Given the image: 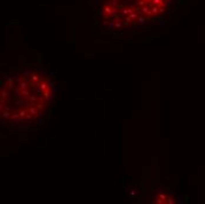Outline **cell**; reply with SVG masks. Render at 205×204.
I'll use <instances>...</instances> for the list:
<instances>
[{"label":"cell","instance_id":"9","mask_svg":"<svg viewBox=\"0 0 205 204\" xmlns=\"http://www.w3.org/2000/svg\"><path fill=\"white\" fill-rule=\"evenodd\" d=\"M166 203H169V204H173V203H174V201H173V198H172V197H170V196H169V197H168V199H166Z\"/></svg>","mask_w":205,"mask_h":204},{"label":"cell","instance_id":"10","mask_svg":"<svg viewBox=\"0 0 205 204\" xmlns=\"http://www.w3.org/2000/svg\"><path fill=\"white\" fill-rule=\"evenodd\" d=\"M120 27H122L120 21H117V23H116V28H120Z\"/></svg>","mask_w":205,"mask_h":204},{"label":"cell","instance_id":"1","mask_svg":"<svg viewBox=\"0 0 205 204\" xmlns=\"http://www.w3.org/2000/svg\"><path fill=\"white\" fill-rule=\"evenodd\" d=\"M11 116H12V110L9 108H6L5 110L1 111V119L3 120H9Z\"/></svg>","mask_w":205,"mask_h":204},{"label":"cell","instance_id":"7","mask_svg":"<svg viewBox=\"0 0 205 204\" xmlns=\"http://www.w3.org/2000/svg\"><path fill=\"white\" fill-rule=\"evenodd\" d=\"M138 19V24H146V18H144V17H139V18H137Z\"/></svg>","mask_w":205,"mask_h":204},{"label":"cell","instance_id":"8","mask_svg":"<svg viewBox=\"0 0 205 204\" xmlns=\"http://www.w3.org/2000/svg\"><path fill=\"white\" fill-rule=\"evenodd\" d=\"M47 82H48V86H50V89H51V90L54 89V83L51 82V80H48V79H47Z\"/></svg>","mask_w":205,"mask_h":204},{"label":"cell","instance_id":"3","mask_svg":"<svg viewBox=\"0 0 205 204\" xmlns=\"http://www.w3.org/2000/svg\"><path fill=\"white\" fill-rule=\"evenodd\" d=\"M43 96H44V99L47 102V103H50L52 99H53V93H52V90H47V91H44L43 92Z\"/></svg>","mask_w":205,"mask_h":204},{"label":"cell","instance_id":"5","mask_svg":"<svg viewBox=\"0 0 205 204\" xmlns=\"http://www.w3.org/2000/svg\"><path fill=\"white\" fill-rule=\"evenodd\" d=\"M5 80H6V83H7V87L12 90L13 86H14V78H12V77H6Z\"/></svg>","mask_w":205,"mask_h":204},{"label":"cell","instance_id":"2","mask_svg":"<svg viewBox=\"0 0 205 204\" xmlns=\"http://www.w3.org/2000/svg\"><path fill=\"white\" fill-rule=\"evenodd\" d=\"M11 96H12V92H11V89H8V87H3L1 89V99H8V98H11Z\"/></svg>","mask_w":205,"mask_h":204},{"label":"cell","instance_id":"6","mask_svg":"<svg viewBox=\"0 0 205 204\" xmlns=\"http://www.w3.org/2000/svg\"><path fill=\"white\" fill-rule=\"evenodd\" d=\"M158 197H159L160 199H163L165 203H166V199H168V197H169V196H168V195H166V193H165L164 191H159V193H158Z\"/></svg>","mask_w":205,"mask_h":204},{"label":"cell","instance_id":"4","mask_svg":"<svg viewBox=\"0 0 205 204\" xmlns=\"http://www.w3.org/2000/svg\"><path fill=\"white\" fill-rule=\"evenodd\" d=\"M41 79H43L41 77L39 76L38 73H35V72H33V73L31 74V77H30V80H31V82H34V83H39Z\"/></svg>","mask_w":205,"mask_h":204}]
</instances>
